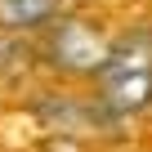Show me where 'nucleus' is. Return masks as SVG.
Here are the masks:
<instances>
[{
	"label": "nucleus",
	"instance_id": "1",
	"mask_svg": "<svg viewBox=\"0 0 152 152\" xmlns=\"http://www.w3.org/2000/svg\"><path fill=\"white\" fill-rule=\"evenodd\" d=\"M90 90L103 121H134L152 112V27L112 36L99 72L90 76Z\"/></svg>",
	"mask_w": 152,
	"mask_h": 152
},
{
	"label": "nucleus",
	"instance_id": "2",
	"mask_svg": "<svg viewBox=\"0 0 152 152\" xmlns=\"http://www.w3.org/2000/svg\"><path fill=\"white\" fill-rule=\"evenodd\" d=\"M107 45H112V36L85 14H58L36 31V58L63 81H90Z\"/></svg>",
	"mask_w": 152,
	"mask_h": 152
},
{
	"label": "nucleus",
	"instance_id": "3",
	"mask_svg": "<svg viewBox=\"0 0 152 152\" xmlns=\"http://www.w3.org/2000/svg\"><path fill=\"white\" fill-rule=\"evenodd\" d=\"M63 14V0H0V31H40Z\"/></svg>",
	"mask_w": 152,
	"mask_h": 152
}]
</instances>
